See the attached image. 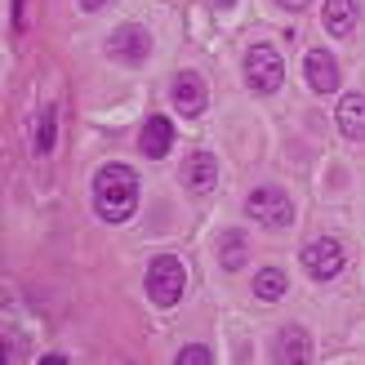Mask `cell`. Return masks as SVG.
<instances>
[{"label": "cell", "instance_id": "6da1fadb", "mask_svg": "<svg viewBox=\"0 0 365 365\" xmlns=\"http://www.w3.org/2000/svg\"><path fill=\"white\" fill-rule=\"evenodd\" d=\"M94 210L103 223H130L138 210V174L130 165H103L94 174Z\"/></svg>", "mask_w": 365, "mask_h": 365}, {"label": "cell", "instance_id": "7a4b0ae2", "mask_svg": "<svg viewBox=\"0 0 365 365\" xmlns=\"http://www.w3.org/2000/svg\"><path fill=\"white\" fill-rule=\"evenodd\" d=\"M182 285H187V272H182L174 254H156L148 263V299L156 307H174L182 299Z\"/></svg>", "mask_w": 365, "mask_h": 365}, {"label": "cell", "instance_id": "3957f363", "mask_svg": "<svg viewBox=\"0 0 365 365\" xmlns=\"http://www.w3.org/2000/svg\"><path fill=\"white\" fill-rule=\"evenodd\" d=\"M245 81L254 94H277L285 81V63H281L277 45H250L245 49Z\"/></svg>", "mask_w": 365, "mask_h": 365}, {"label": "cell", "instance_id": "277c9868", "mask_svg": "<svg viewBox=\"0 0 365 365\" xmlns=\"http://www.w3.org/2000/svg\"><path fill=\"white\" fill-rule=\"evenodd\" d=\"M245 214L254 218V223H263V227H289L294 223V200H289L281 187H254L245 196Z\"/></svg>", "mask_w": 365, "mask_h": 365}, {"label": "cell", "instance_id": "5b68a950", "mask_svg": "<svg viewBox=\"0 0 365 365\" xmlns=\"http://www.w3.org/2000/svg\"><path fill=\"white\" fill-rule=\"evenodd\" d=\"M343 263H348V254H343V245L334 241V236H317V241L303 245V267L312 281H334Z\"/></svg>", "mask_w": 365, "mask_h": 365}, {"label": "cell", "instance_id": "8992f818", "mask_svg": "<svg viewBox=\"0 0 365 365\" xmlns=\"http://www.w3.org/2000/svg\"><path fill=\"white\" fill-rule=\"evenodd\" d=\"M107 53H112L116 63H148V53H152V31L148 27H138V23H120L112 36H107Z\"/></svg>", "mask_w": 365, "mask_h": 365}, {"label": "cell", "instance_id": "52a82bcc", "mask_svg": "<svg viewBox=\"0 0 365 365\" xmlns=\"http://www.w3.org/2000/svg\"><path fill=\"white\" fill-rule=\"evenodd\" d=\"M170 98H174V107H178V116H200L210 107V89H205V81L196 76V71H178L174 76V85H170Z\"/></svg>", "mask_w": 365, "mask_h": 365}, {"label": "cell", "instance_id": "ba28073f", "mask_svg": "<svg viewBox=\"0 0 365 365\" xmlns=\"http://www.w3.org/2000/svg\"><path fill=\"white\" fill-rule=\"evenodd\" d=\"M170 148H174L170 116H148V120H143V134H138V152L148 160H160V156H170Z\"/></svg>", "mask_w": 365, "mask_h": 365}, {"label": "cell", "instance_id": "9c48e42d", "mask_svg": "<svg viewBox=\"0 0 365 365\" xmlns=\"http://www.w3.org/2000/svg\"><path fill=\"white\" fill-rule=\"evenodd\" d=\"M214 182H218L214 152H192L187 160H182V187H192L196 196H205V192H214Z\"/></svg>", "mask_w": 365, "mask_h": 365}, {"label": "cell", "instance_id": "30bf717a", "mask_svg": "<svg viewBox=\"0 0 365 365\" xmlns=\"http://www.w3.org/2000/svg\"><path fill=\"white\" fill-rule=\"evenodd\" d=\"M303 71H307V85H312L317 94H334V89H339V63H334V53H325V49H307Z\"/></svg>", "mask_w": 365, "mask_h": 365}, {"label": "cell", "instance_id": "8fae6325", "mask_svg": "<svg viewBox=\"0 0 365 365\" xmlns=\"http://www.w3.org/2000/svg\"><path fill=\"white\" fill-rule=\"evenodd\" d=\"M356 23H361V5H356V0H325V5H321V27L330 31L334 41H339V36H352Z\"/></svg>", "mask_w": 365, "mask_h": 365}, {"label": "cell", "instance_id": "7c38bea8", "mask_svg": "<svg viewBox=\"0 0 365 365\" xmlns=\"http://www.w3.org/2000/svg\"><path fill=\"white\" fill-rule=\"evenodd\" d=\"M277 361L281 365H307L312 361V339H307L303 325H285L277 334Z\"/></svg>", "mask_w": 365, "mask_h": 365}, {"label": "cell", "instance_id": "4fadbf2b", "mask_svg": "<svg viewBox=\"0 0 365 365\" xmlns=\"http://www.w3.org/2000/svg\"><path fill=\"white\" fill-rule=\"evenodd\" d=\"M334 116H339V130L348 138H365V94H343Z\"/></svg>", "mask_w": 365, "mask_h": 365}, {"label": "cell", "instance_id": "5bb4252c", "mask_svg": "<svg viewBox=\"0 0 365 365\" xmlns=\"http://www.w3.org/2000/svg\"><path fill=\"white\" fill-rule=\"evenodd\" d=\"M285 272L281 267H263L259 277H254V299L259 303H277V299H285Z\"/></svg>", "mask_w": 365, "mask_h": 365}, {"label": "cell", "instance_id": "9a60e30c", "mask_svg": "<svg viewBox=\"0 0 365 365\" xmlns=\"http://www.w3.org/2000/svg\"><path fill=\"white\" fill-rule=\"evenodd\" d=\"M245 254H250V245H245V232H227L223 241H218V263H223L227 272L245 267Z\"/></svg>", "mask_w": 365, "mask_h": 365}, {"label": "cell", "instance_id": "2e32d148", "mask_svg": "<svg viewBox=\"0 0 365 365\" xmlns=\"http://www.w3.org/2000/svg\"><path fill=\"white\" fill-rule=\"evenodd\" d=\"M53 143H58V116L49 107V112H41V125H36V156H49Z\"/></svg>", "mask_w": 365, "mask_h": 365}, {"label": "cell", "instance_id": "e0dca14e", "mask_svg": "<svg viewBox=\"0 0 365 365\" xmlns=\"http://www.w3.org/2000/svg\"><path fill=\"white\" fill-rule=\"evenodd\" d=\"M210 361H214V352L200 348V343H187V348L178 352V365H210Z\"/></svg>", "mask_w": 365, "mask_h": 365}, {"label": "cell", "instance_id": "ac0fdd59", "mask_svg": "<svg viewBox=\"0 0 365 365\" xmlns=\"http://www.w3.org/2000/svg\"><path fill=\"white\" fill-rule=\"evenodd\" d=\"M277 5H285V9H303L307 0H277Z\"/></svg>", "mask_w": 365, "mask_h": 365}, {"label": "cell", "instance_id": "d6986e66", "mask_svg": "<svg viewBox=\"0 0 365 365\" xmlns=\"http://www.w3.org/2000/svg\"><path fill=\"white\" fill-rule=\"evenodd\" d=\"M107 0H81V9H103Z\"/></svg>", "mask_w": 365, "mask_h": 365}, {"label": "cell", "instance_id": "ffe728a7", "mask_svg": "<svg viewBox=\"0 0 365 365\" xmlns=\"http://www.w3.org/2000/svg\"><path fill=\"white\" fill-rule=\"evenodd\" d=\"M210 5H214V9H232V5H236V0H210Z\"/></svg>", "mask_w": 365, "mask_h": 365}]
</instances>
